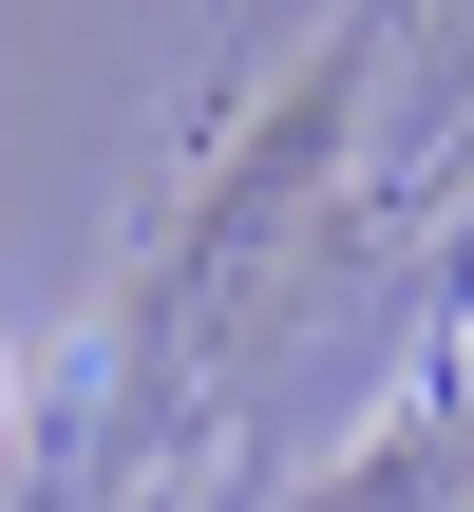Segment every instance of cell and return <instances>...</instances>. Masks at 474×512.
<instances>
[{
    "instance_id": "1",
    "label": "cell",
    "mask_w": 474,
    "mask_h": 512,
    "mask_svg": "<svg viewBox=\"0 0 474 512\" xmlns=\"http://www.w3.org/2000/svg\"><path fill=\"white\" fill-rule=\"evenodd\" d=\"M0 418H19V361H0Z\"/></svg>"
}]
</instances>
